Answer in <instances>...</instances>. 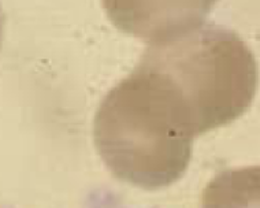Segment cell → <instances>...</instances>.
Here are the masks:
<instances>
[{
  "mask_svg": "<svg viewBox=\"0 0 260 208\" xmlns=\"http://www.w3.org/2000/svg\"><path fill=\"white\" fill-rule=\"evenodd\" d=\"M196 136L175 97L153 74L136 66L104 96L93 118V141L118 180L144 190L184 177Z\"/></svg>",
  "mask_w": 260,
  "mask_h": 208,
  "instance_id": "cell-1",
  "label": "cell"
},
{
  "mask_svg": "<svg viewBox=\"0 0 260 208\" xmlns=\"http://www.w3.org/2000/svg\"><path fill=\"white\" fill-rule=\"evenodd\" d=\"M137 66L171 92L196 137L234 122L257 89L252 50L237 33L214 23L149 44Z\"/></svg>",
  "mask_w": 260,
  "mask_h": 208,
  "instance_id": "cell-2",
  "label": "cell"
},
{
  "mask_svg": "<svg viewBox=\"0 0 260 208\" xmlns=\"http://www.w3.org/2000/svg\"><path fill=\"white\" fill-rule=\"evenodd\" d=\"M103 5L118 29L155 44L202 26L214 2H104Z\"/></svg>",
  "mask_w": 260,
  "mask_h": 208,
  "instance_id": "cell-3",
  "label": "cell"
},
{
  "mask_svg": "<svg viewBox=\"0 0 260 208\" xmlns=\"http://www.w3.org/2000/svg\"><path fill=\"white\" fill-rule=\"evenodd\" d=\"M202 208H260L259 166L218 172L203 190Z\"/></svg>",
  "mask_w": 260,
  "mask_h": 208,
  "instance_id": "cell-4",
  "label": "cell"
},
{
  "mask_svg": "<svg viewBox=\"0 0 260 208\" xmlns=\"http://www.w3.org/2000/svg\"><path fill=\"white\" fill-rule=\"evenodd\" d=\"M2 34H3V14L0 7V46H2Z\"/></svg>",
  "mask_w": 260,
  "mask_h": 208,
  "instance_id": "cell-5",
  "label": "cell"
}]
</instances>
